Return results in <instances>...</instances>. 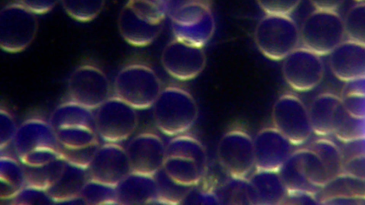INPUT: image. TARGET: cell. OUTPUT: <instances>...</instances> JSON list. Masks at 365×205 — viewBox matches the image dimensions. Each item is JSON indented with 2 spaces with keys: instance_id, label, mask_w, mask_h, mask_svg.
Listing matches in <instances>:
<instances>
[{
  "instance_id": "cell-42",
  "label": "cell",
  "mask_w": 365,
  "mask_h": 205,
  "mask_svg": "<svg viewBox=\"0 0 365 205\" xmlns=\"http://www.w3.org/2000/svg\"><path fill=\"white\" fill-rule=\"evenodd\" d=\"M343 106L351 116L365 120V95L359 93H343Z\"/></svg>"
},
{
  "instance_id": "cell-48",
  "label": "cell",
  "mask_w": 365,
  "mask_h": 205,
  "mask_svg": "<svg viewBox=\"0 0 365 205\" xmlns=\"http://www.w3.org/2000/svg\"><path fill=\"white\" fill-rule=\"evenodd\" d=\"M357 2H365V0H355Z\"/></svg>"
},
{
  "instance_id": "cell-46",
  "label": "cell",
  "mask_w": 365,
  "mask_h": 205,
  "mask_svg": "<svg viewBox=\"0 0 365 205\" xmlns=\"http://www.w3.org/2000/svg\"><path fill=\"white\" fill-rule=\"evenodd\" d=\"M315 9L336 11L344 0H309Z\"/></svg>"
},
{
  "instance_id": "cell-40",
  "label": "cell",
  "mask_w": 365,
  "mask_h": 205,
  "mask_svg": "<svg viewBox=\"0 0 365 205\" xmlns=\"http://www.w3.org/2000/svg\"><path fill=\"white\" fill-rule=\"evenodd\" d=\"M19 126L13 116L7 110L0 111V147L2 150L13 143Z\"/></svg>"
},
{
  "instance_id": "cell-9",
  "label": "cell",
  "mask_w": 365,
  "mask_h": 205,
  "mask_svg": "<svg viewBox=\"0 0 365 205\" xmlns=\"http://www.w3.org/2000/svg\"><path fill=\"white\" fill-rule=\"evenodd\" d=\"M217 153L219 163L231 178L247 179L255 168L253 138L242 130L225 133Z\"/></svg>"
},
{
  "instance_id": "cell-38",
  "label": "cell",
  "mask_w": 365,
  "mask_h": 205,
  "mask_svg": "<svg viewBox=\"0 0 365 205\" xmlns=\"http://www.w3.org/2000/svg\"><path fill=\"white\" fill-rule=\"evenodd\" d=\"M14 204H55L46 190L25 185L11 199Z\"/></svg>"
},
{
  "instance_id": "cell-4",
  "label": "cell",
  "mask_w": 365,
  "mask_h": 205,
  "mask_svg": "<svg viewBox=\"0 0 365 205\" xmlns=\"http://www.w3.org/2000/svg\"><path fill=\"white\" fill-rule=\"evenodd\" d=\"M254 39L265 57L281 61L298 48L300 30L289 15L266 14L256 26Z\"/></svg>"
},
{
  "instance_id": "cell-21",
  "label": "cell",
  "mask_w": 365,
  "mask_h": 205,
  "mask_svg": "<svg viewBox=\"0 0 365 205\" xmlns=\"http://www.w3.org/2000/svg\"><path fill=\"white\" fill-rule=\"evenodd\" d=\"M308 110L312 132L321 137L334 134L346 112L341 98L331 93L317 95Z\"/></svg>"
},
{
  "instance_id": "cell-19",
  "label": "cell",
  "mask_w": 365,
  "mask_h": 205,
  "mask_svg": "<svg viewBox=\"0 0 365 205\" xmlns=\"http://www.w3.org/2000/svg\"><path fill=\"white\" fill-rule=\"evenodd\" d=\"M13 144L19 159L36 149H58L60 146L49 122L38 118L28 119L19 126Z\"/></svg>"
},
{
  "instance_id": "cell-14",
  "label": "cell",
  "mask_w": 365,
  "mask_h": 205,
  "mask_svg": "<svg viewBox=\"0 0 365 205\" xmlns=\"http://www.w3.org/2000/svg\"><path fill=\"white\" fill-rule=\"evenodd\" d=\"M87 171L89 179L115 186L131 172L125 149L113 142L99 146Z\"/></svg>"
},
{
  "instance_id": "cell-3",
  "label": "cell",
  "mask_w": 365,
  "mask_h": 205,
  "mask_svg": "<svg viewBox=\"0 0 365 205\" xmlns=\"http://www.w3.org/2000/svg\"><path fill=\"white\" fill-rule=\"evenodd\" d=\"M153 108L157 127L169 136L185 133L193 126L198 116L195 98L185 90L175 86L163 89Z\"/></svg>"
},
{
  "instance_id": "cell-10",
  "label": "cell",
  "mask_w": 365,
  "mask_h": 205,
  "mask_svg": "<svg viewBox=\"0 0 365 205\" xmlns=\"http://www.w3.org/2000/svg\"><path fill=\"white\" fill-rule=\"evenodd\" d=\"M272 120L274 127L293 145L304 144L313 133L308 108L292 94H284L275 101Z\"/></svg>"
},
{
  "instance_id": "cell-17",
  "label": "cell",
  "mask_w": 365,
  "mask_h": 205,
  "mask_svg": "<svg viewBox=\"0 0 365 205\" xmlns=\"http://www.w3.org/2000/svg\"><path fill=\"white\" fill-rule=\"evenodd\" d=\"M332 74L349 83L365 76V46L351 40L343 41L329 54Z\"/></svg>"
},
{
  "instance_id": "cell-37",
  "label": "cell",
  "mask_w": 365,
  "mask_h": 205,
  "mask_svg": "<svg viewBox=\"0 0 365 205\" xmlns=\"http://www.w3.org/2000/svg\"><path fill=\"white\" fill-rule=\"evenodd\" d=\"M98 147V143L82 148H66L60 145L58 150L66 162L87 169Z\"/></svg>"
},
{
  "instance_id": "cell-30",
  "label": "cell",
  "mask_w": 365,
  "mask_h": 205,
  "mask_svg": "<svg viewBox=\"0 0 365 205\" xmlns=\"http://www.w3.org/2000/svg\"><path fill=\"white\" fill-rule=\"evenodd\" d=\"M55 131L59 144L66 148H82L98 143L97 132L91 128L75 127Z\"/></svg>"
},
{
  "instance_id": "cell-13",
  "label": "cell",
  "mask_w": 365,
  "mask_h": 205,
  "mask_svg": "<svg viewBox=\"0 0 365 205\" xmlns=\"http://www.w3.org/2000/svg\"><path fill=\"white\" fill-rule=\"evenodd\" d=\"M161 63L173 78L189 80L196 78L204 70L206 55L202 46L175 38L164 48Z\"/></svg>"
},
{
  "instance_id": "cell-1",
  "label": "cell",
  "mask_w": 365,
  "mask_h": 205,
  "mask_svg": "<svg viewBox=\"0 0 365 205\" xmlns=\"http://www.w3.org/2000/svg\"><path fill=\"white\" fill-rule=\"evenodd\" d=\"M207 156L202 144L183 134L175 136L166 145L165 172L177 183L197 186L207 170Z\"/></svg>"
},
{
  "instance_id": "cell-29",
  "label": "cell",
  "mask_w": 365,
  "mask_h": 205,
  "mask_svg": "<svg viewBox=\"0 0 365 205\" xmlns=\"http://www.w3.org/2000/svg\"><path fill=\"white\" fill-rule=\"evenodd\" d=\"M158 189L157 202L163 204H181L192 186H186L173 180L163 170L155 175Z\"/></svg>"
},
{
  "instance_id": "cell-11",
  "label": "cell",
  "mask_w": 365,
  "mask_h": 205,
  "mask_svg": "<svg viewBox=\"0 0 365 205\" xmlns=\"http://www.w3.org/2000/svg\"><path fill=\"white\" fill-rule=\"evenodd\" d=\"M67 90L70 100L93 110L110 98V85L102 70L93 65L84 64L71 74Z\"/></svg>"
},
{
  "instance_id": "cell-36",
  "label": "cell",
  "mask_w": 365,
  "mask_h": 205,
  "mask_svg": "<svg viewBox=\"0 0 365 205\" xmlns=\"http://www.w3.org/2000/svg\"><path fill=\"white\" fill-rule=\"evenodd\" d=\"M168 0H128V3L150 20L163 23L168 12Z\"/></svg>"
},
{
  "instance_id": "cell-25",
  "label": "cell",
  "mask_w": 365,
  "mask_h": 205,
  "mask_svg": "<svg viewBox=\"0 0 365 205\" xmlns=\"http://www.w3.org/2000/svg\"><path fill=\"white\" fill-rule=\"evenodd\" d=\"M215 28V22L212 11L193 22L172 23L175 38L202 47L210 40Z\"/></svg>"
},
{
  "instance_id": "cell-5",
  "label": "cell",
  "mask_w": 365,
  "mask_h": 205,
  "mask_svg": "<svg viewBox=\"0 0 365 205\" xmlns=\"http://www.w3.org/2000/svg\"><path fill=\"white\" fill-rule=\"evenodd\" d=\"M113 90L115 96L135 109L145 110L153 107L163 89L160 78L150 67L133 63L118 73Z\"/></svg>"
},
{
  "instance_id": "cell-41",
  "label": "cell",
  "mask_w": 365,
  "mask_h": 205,
  "mask_svg": "<svg viewBox=\"0 0 365 205\" xmlns=\"http://www.w3.org/2000/svg\"><path fill=\"white\" fill-rule=\"evenodd\" d=\"M259 7L267 14L289 15L301 0H257Z\"/></svg>"
},
{
  "instance_id": "cell-45",
  "label": "cell",
  "mask_w": 365,
  "mask_h": 205,
  "mask_svg": "<svg viewBox=\"0 0 365 205\" xmlns=\"http://www.w3.org/2000/svg\"><path fill=\"white\" fill-rule=\"evenodd\" d=\"M59 0H18L19 3L34 14H44L49 12Z\"/></svg>"
},
{
  "instance_id": "cell-15",
  "label": "cell",
  "mask_w": 365,
  "mask_h": 205,
  "mask_svg": "<svg viewBox=\"0 0 365 205\" xmlns=\"http://www.w3.org/2000/svg\"><path fill=\"white\" fill-rule=\"evenodd\" d=\"M132 172L154 176L163 169L166 158V145L157 135H138L125 148Z\"/></svg>"
},
{
  "instance_id": "cell-20",
  "label": "cell",
  "mask_w": 365,
  "mask_h": 205,
  "mask_svg": "<svg viewBox=\"0 0 365 205\" xmlns=\"http://www.w3.org/2000/svg\"><path fill=\"white\" fill-rule=\"evenodd\" d=\"M163 23L154 22L127 3L118 19L120 35L129 44L143 47L150 44L158 37Z\"/></svg>"
},
{
  "instance_id": "cell-12",
  "label": "cell",
  "mask_w": 365,
  "mask_h": 205,
  "mask_svg": "<svg viewBox=\"0 0 365 205\" xmlns=\"http://www.w3.org/2000/svg\"><path fill=\"white\" fill-rule=\"evenodd\" d=\"M282 61V75L292 89L307 92L322 82L324 73L322 60L309 49L298 47Z\"/></svg>"
},
{
  "instance_id": "cell-18",
  "label": "cell",
  "mask_w": 365,
  "mask_h": 205,
  "mask_svg": "<svg viewBox=\"0 0 365 205\" xmlns=\"http://www.w3.org/2000/svg\"><path fill=\"white\" fill-rule=\"evenodd\" d=\"M249 204H284L288 191L277 171L257 169L247 178Z\"/></svg>"
},
{
  "instance_id": "cell-6",
  "label": "cell",
  "mask_w": 365,
  "mask_h": 205,
  "mask_svg": "<svg viewBox=\"0 0 365 205\" xmlns=\"http://www.w3.org/2000/svg\"><path fill=\"white\" fill-rule=\"evenodd\" d=\"M299 30L303 46L320 56L329 55L345 36L344 19L336 11L315 9Z\"/></svg>"
},
{
  "instance_id": "cell-32",
  "label": "cell",
  "mask_w": 365,
  "mask_h": 205,
  "mask_svg": "<svg viewBox=\"0 0 365 205\" xmlns=\"http://www.w3.org/2000/svg\"><path fill=\"white\" fill-rule=\"evenodd\" d=\"M80 196L86 204H117L115 186L88 179Z\"/></svg>"
},
{
  "instance_id": "cell-43",
  "label": "cell",
  "mask_w": 365,
  "mask_h": 205,
  "mask_svg": "<svg viewBox=\"0 0 365 205\" xmlns=\"http://www.w3.org/2000/svg\"><path fill=\"white\" fill-rule=\"evenodd\" d=\"M342 174L365 182V154H356L344 160Z\"/></svg>"
},
{
  "instance_id": "cell-24",
  "label": "cell",
  "mask_w": 365,
  "mask_h": 205,
  "mask_svg": "<svg viewBox=\"0 0 365 205\" xmlns=\"http://www.w3.org/2000/svg\"><path fill=\"white\" fill-rule=\"evenodd\" d=\"M49 123L54 130L75 127L96 130L95 115L92 110L71 100L55 108L51 115Z\"/></svg>"
},
{
  "instance_id": "cell-44",
  "label": "cell",
  "mask_w": 365,
  "mask_h": 205,
  "mask_svg": "<svg viewBox=\"0 0 365 205\" xmlns=\"http://www.w3.org/2000/svg\"><path fill=\"white\" fill-rule=\"evenodd\" d=\"M210 6V0H168L167 15L170 17L175 14L192 7Z\"/></svg>"
},
{
  "instance_id": "cell-31",
  "label": "cell",
  "mask_w": 365,
  "mask_h": 205,
  "mask_svg": "<svg viewBox=\"0 0 365 205\" xmlns=\"http://www.w3.org/2000/svg\"><path fill=\"white\" fill-rule=\"evenodd\" d=\"M62 6L71 18L81 22L96 19L101 12L105 0H61Z\"/></svg>"
},
{
  "instance_id": "cell-16",
  "label": "cell",
  "mask_w": 365,
  "mask_h": 205,
  "mask_svg": "<svg viewBox=\"0 0 365 205\" xmlns=\"http://www.w3.org/2000/svg\"><path fill=\"white\" fill-rule=\"evenodd\" d=\"M253 140L257 169L278 172L293 152L294 145L274 127L261 130Z\"/></svg>"
},
{
  "instance_id": "cell-28",
  "label": "cell",
  "mask_w": 365,
  "mask_h": 205,
  "mask_svg": "<svg viewBox=\"0 0 365 205\" xmlns=\"http://www.w3.org/2000/svg\"><path fill=\"white\" fill-rule=\"evenodd\" d=\"M310 148L319 156L331 180L342 174L344 159L341 150L334 142L321 138L316 140Z\"/></svg>"
},
{
  "instance_id": "cell-22",
  "label": "cell",
  "mask_w": 365,
  "mask_h": 205,
  "mask_svg": "<svg viewBox=\"0 0 365 205\" xmlns=\"http://www.w3.org/2000/svg\"><path fill=\"white\" fill-rule=\"evenodd\" d=\"M117 204H145L158 201L154 176L130 172L116 186Z\"/></svg>"
},
{
  "instance_id": "cell-34",
  "label": "cell",
  "mask_w": 365,
  "mask_h": 205,
  "mask_svg": "<svg viewBox=\"0 0 365 205\" xmlns=\"http://www.w3.org/2000/svg\"><path fill=\"white\" fill-rule=\"evenodd\" d=\"M334 135L344 143L365 140V120L354 117L346 111L340 119Z\"/></svg>"
},
{
  "instance_id": "cell-47",
  "label": "cell",
  "mask_w": 365,
  "mask_h": 205,
  "mask_svg": "<svg viewBox=\"0 0 365 205\" xmlns=\"http://www.w3.org/2000/svg\"><path fill=\"white\" fill-rule=\"evenodd\" d=\"M343 93H359L365 95V76L346 83Z\"/></svg>"
},
{
  "instance_id": "cell-8",
  "label": "cell",
  "mask_w": 365,
  "mask_h": 205,
  "mask_svg": "<svg viewBox=\"0 0 365 205\" xmlns=\"http://www.w3.org/2000/svg\"><path fill=\"white\" fill-rule=\"evenodd\" d=\"M136 110L118 97H110L96 109L95 121L98 135L106 142L125 140L138 127Z\"/></svg>"
},
{
  "instance_id": "cell-2",
  "label": "cell",
  "mask_w": 365,
  "mask_h": 205,
  "mask_svg": "<svg viewBox=\"0 0 365 205\" xmlns=\"http://www.w3.org/2000/svg\"><path fill=\"white\" fill-rule=\"evenodd\" d=\"M288 194L317 196L331 179L312 148L293 151L278 171Z\"/></svg>"
},
{
  "instance_id": "cell-33",
  "label": "cell",
  "mask_w": 365,
  "mask_h": 205,
  "mask_svg": "<svg viewBox=\"0 0 365 205\" xmlns=\"http://www.w3.org/2000/svg\"><path fill=\"white\" fill-rule=\"evenodd\" d=\"M344 23L348 39L365 46V2L353 6L346 13Z\"/></svg>"
},
{
  "instance_id": "cell-35",
  "label": "cell",
  "mask_w": 365,
  "mask_h": 205,
  "mask_svg": "<svg viewBox=\"0 0 365 205\" xmlns=\"http://www.w3.org/2000/svg\"><path fill=\"white\" fill-rule=\"evenodd\" d=\"M232 181L225 184L217 194L220 204H249L247 195V179L232 178Z\"/></svg>"
},
{
  "instance_id": "cell-39",
  "label": "cell",
  "mask_w": 365,
  "mask_h": 205,
  "mask_svg": "<svg viewBox=\"0 0 365 205\" xmlns=\"http://www.w3.org/2000/svg\"><path fill=\"white\" fill-rule=\"evenodd\" d=\"M60 157L58 149L43 148L31 152L19 159L23 164L36 167L48 164Z\"/></svg>"
},
{
  "instance_id": "cell-27",
  "label": "cell",
  "mask_w": 365,
  "mask_h": 205,
  "mask_svg": "<svg viewBox=\"0 0 365 205\" xmlns=\"http://www.w3.org/2000/svg\"><path fill=\"white\" fill-rule=\"evenodd\" d=\"M66 162L60 157L48 164L31 167L23 164L26 185L47 190L59 177Z\"/></svg>"
},
{
  "instance_id": "cell-23",
  "label": "cell",
  "mask_w": 365,
  "mask_h": 205,
  "mask_svg": "<svg viewBox=\"0 0 365 205\" xmlns=\"http://www.w3.org/2000/svg\"><path fill=\"white\" fill-rule=\"evenodd\" d=\"M88 179L87 169L66 162L59 177L46 191L55 204L70 203L80 196Z\"/></svg>"
},
{
  "instance_id": "cell-26",
  "label": "cell",
  "mask_w": 365,
  "mask_h": 205,
  "mask_svg": "<svg viewBox=\"0 0 365 205\" xmlns=\"http://www.w3.org/2000/svg\"><path fill=\"white\" fill-rule=\"evenodd\" d=\"M1 199H11L25 185L23 165L15 159L1 156L0 159Z\"/></svg>"
},
{
  "instance_id": "cell-7",
  "label": "cell",
  "mask_w": 365,
  "mask_h": 205,
  "mask_svg": "<svg viewBox=\"0 0 365 205\" xmlns=\"http://www.w3.org/2000/svg\"><path fill=\"white\" fill-rule=\"evenodd\" d=\"M36 14L19 1L6 5L1 12L0 46L15 53L32 43L38 31Z\"/></svg>"
}]
</instances>
